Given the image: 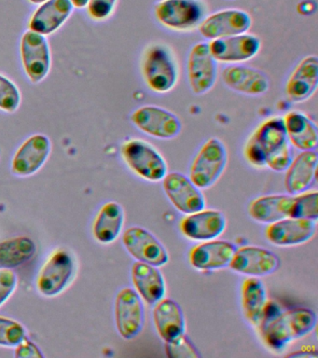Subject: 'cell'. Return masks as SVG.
Listing matches in <instances>:
<instances>
[{
	"label": "cell",
	"mask_w": 318,
	"mask_h": 358,
	"mask_svg": "<svg viewBox=\"0 0 318 358\" xmlns=\"http://www.w3.org/2000/svg\"><path fill=\"white\" fill-rule=\"evenodd\" d=\"M124 224V212L115 201H108L99 209L94 218L92 231L94 239L101 243H110L120 236Z\"/></svg>",
	"instance_id": "obj_28"
},
{
	"label": "cell",
	"mask_w": 318,
	"mask_h": 358,
	"mask_svg": "<svg viewBox=\"0 0 318 358\" xmlns=\"http://www.w3.org/2000/svg\"><path fill=\"white\" fill-rule=\"evenodd\" d=\"M152 317L159 336L164 341L174 340L185 332V318L178 302L161 299L155 303Z\"/></svg>",
	"instance_id": "obj_27"
},
{
	"label": "cell",
	"mask_w": 318,
	"mask_h": 358,
	"mask_svg": "<svg viewBox=\"0 0 318 358\" xmlns=\"http://www.w3.org/2000/svg\"><path fill=\"white\" fill-rule=\"evenodd\" d=\"M236 250V246L228 241H209L189 251V262L197 270H219L228 267Z\"/></svg>",
	"instance_id": "obj_24"
},
{
	"label": "cell",
	"mask_w": 318,
	"mask_h": 358,
	"mask_svg": "<svg viewBox=\"0 0 318 358\" xmlns=\"http://www.w3.org/2000/svg\"><path fill=\"white\" fill-rule=\"evenodd\" d=\"M130 122L139 131L156 139H174L182 131L177 115L155 105L139 106L131 113Z\"/></svg>",
	"instance_id": "obj_9"
},
{
	"label": "cell",
	"mask_w": 318,
	"mask_h": 358,
	"mask_svg": "<svg viewBox=\"0 0 318 358\" xmlns=\"http://www.w3.org/2000/svg\"><path fill=\"white\" fill-rule=\"evenodd\" d=\"M225 215L217 210H201L188 214L180 223L181 234L189 240L209 241L219 237L226 229Z\"/></svg>",
	"instance_id": "obj_20"
},
{
	"label": "cell",
	"mask_w": 318,
	"mask_h": 358,
	"mask_svg": "<svg viewBox=\"0 0 318 358\" xmlns=\"http://www.w3.org/2000/svg\"><path fill=\"white\" fill-rule=\"evenodd\" d=\"M159 24L175 32L198 29L206 17V7L201 0H160L154 6Z\"/></svg>",
	"instance_id": "obj_6"
},
{
	"label": "cell",
	"mask_w": 318,
	"mask_h": 358,
	"mask_svg": "<svg viewBox=\"0 0 318 358\" xmlns=\"http://www.w3.org/2000/svg\"><path fill=\"white\" fill-rule=\"evenodd\" d=\"M280 259L273 252L259 246H242L234 252L230 268L236 273L252 277L270 275L275 273Z\"/></svg>",
	"instance_id": "obj_18"
},
{
	"label": "cell",
	"mask_w": 318,
	"mask_h": 358,
	"mask_svg": "<svg viewBox=\"0 0 318 358\" xmlns=\"http://www.w3.org/2000/svg\"><path fill=\"white\" fill-rule=\"evenodd\" d=\"M131 274L136 292L147 304L154 305L166 296V281L160 270L155 266L136 262Z\"/></svg>",
	"instance_id": "obj_26"
},
{
	"label": "cell",
	"mask_w": 318,
	"mask_h": 358,
	"mask_svg": "<svg viewBox=\"0 0 318 358\" xmlns=\"http://www.w3.org/2000/svg\"><path fill=\"white\" fill-rule=\"evenodd\" d=\"M252 27L250 13L240 8H225L206 16L198 31L206 41L247 33Z\"/></svg>",
	"instance_id": "obj_11"
},
{
	"label": "cell",
	"mask_w": 318,
	"mask_h": 358,
	"mask_svg": "<svg viewBox=\"0 0 318 358\" xmlns=\"http://www.w3.org/2000/svg\"><path fill=\"white\" fill-rule=\"evenodd\" d=\"M122 245L128 253L147 264L161 267L169 262V255L163 243L146 229L131 227L122 234Z\"/></svg>",
	"instance_id": "obj_13"
},
{
	"label": "cell",
	"mask_w": 318,
	"mask_h": 358,
	"mask_svg": "<svg viewBox=\"0 0 318 358\" xmlns=\"http://www.w3.org/2000/svg\"><path fill=\"white\" fill-rule=\"evenodd\" d=\"M222 78L228 89L247 96H262L270 89V80L266 73L243 64L225 66L222 71Z\"/></svg>",
	"instance_id": "obj_16"
},
{
	"label": "cell",
	"mask_w": 318,
	"mask_h": 358,
	"mask_svg": "<svg viewBox=\"0 0 318 358\" xmlns=\"http://www.w3.org/2000/svg\"><path fill=\"white\" fill-rule=\"evenodd\" d=\"M20 58L26 77L30 83H43L51 72L52 57L47 36L27 30L20 41Z\"/></svg>",
	"instance_id": "obj_8"
},
{
	"label": "cell",
	"mask_w": 318,
	"mask_h": 358,
	"mask_svg": "<svg viewBox=\"0 0 318 358\" xmlns=\"http://www.w3.org/2000/svg\"><path fill=\"white\" fill-rule=\"evenodd\" d=\"M76 273L74 256L66 248H57L47 257L36 279V287L41 295L55 296L71 284Z\"/></svg>",
	"instance_id": "obj_7"
},
{
	"label": "cell",
	"mask_w": 318,
	"mask_h": 358,
	"mask_svg": "<svg viewBox=\"0 0 318 358\" xmlns=\"http://www.w3.org/2000/svg\"><path fill=\"white\" fill-rule=\"evenodd\" d=\"M318 86V58L308 55L301 59L290 72L284 84V94L290 102H306L317 92Z\"/></svg>",
	"instance_id": "obj_19"
},
{
	"label": "cell",
	"mask_w": 318,
	"mask_h": 358,
	"mask_svg": "<svg viewBox=\"0 0 318 358\" xmlns=\"http://www.w3.org/2000/svg\"><path fill=\"white\" fill-rule=\"evenodd\" d=\"M317 357V355H312L311 352H293V354H290L287 355V357Z\"/></svg>",
	"instance_id": "obj_41"
},
{
	"label": "cell",
	"mask_w": 318,
	"mask_h": 358,
	"mask_svg": "<svg viewBox=\"0 0 318 358\" xmlns=\"http://www.w3.org/2000/svg\"><path fill=\"white\" fill-rule=\"evenodd\" d=\"M71 0H47L30 17L29 30L45 36L59 30L73 13Z\"/></svg>",
	"instance_id": "obj_22"
},
{
	"label": "cell",
	"mask_w": 318,
	"mask_h": 358,
	"mask_svg": "<svg viewBox=\"0 0 318 358\" xmlns=\"http://www.w3.org/2000/svg\"><path fill=\"white\" fill-rule=\"evenodd\" d=\"M227 164L228 150L224 143L217 137H210L192 159L189 178L200 189H208L219 180Z\"/></svg>",
	"instance_id": "obj_5"
},
{
	"label": "cell",
	"mask_w": 318,
	"mask_h": 358,
	"mask_svg": "<svg viewBox=\"0 0 318 358\" xmlns=\"http://www.w3.org/2000/svg\"><path fill=\"white\" fill-rule=\"evenodd\" d=\"M71 2L73 5L74 8L82 10V8L87 7L89 0H71Z\"/></svg>",
	"instance_id": "obj_40"
},
{
	"label": "cell",
	"mask_w": 318,
	"mask_h": 358,
	"mask_svg": "<svg viewBox=\"0 0 318 358\" xmlns=\"http://www.w3.org/2000/svg\"><path fill=\"white\" fill-rule=\"evenodd\" d=\"M315 231L317 222L315 220L287 217L270 223L265 229V235L273 245L291 246L301 245L312 239Z\"/></svg>",
	"instance_id": "obj_21"
},
{
	"label": "cell",
	"mask_w": 318,
	"mask_h": 358,
	"mask_svg": "<svg viewBox=\"0 0 318 358\" xmlns=\"http://www.w3.org/2000/svg\"><path fill=\"white\" fill-rule=\"evenodd\" d=\"M243 313L248 323L259 327L267 306V294L261 280L250 277L243 282L241 288Z\"/></svg>",
	"instance_id": "obj_30"
},
{
	"label": "cell",
	"mask_w": 318,
	"mask_h": 358,
	"mask_svg": "<svg viewBox=\"0 0 318 358\" xmlns=\"http://www.w3.org/2000/svg\"><path fill=\"white\" fill-rule=\"evenodd\" d=\"M289 217L305 218L317 221L318 217V192L307 190L300 194L293 195Z\"/></svg>",
	"instance_id": "obj_32"
},
{
	"label": "cell",
	"mask_w": 318,
	"mask_h": 358,
	"mask_svg": "<svg viewBox=\"0 0 318 358\" xmlns=\"http://www.w3.org/2000/svg\"><path fill=\"white\" fill-rule=\"evenodd\" d=\"M317 322L314 310L308 308H294L262 324V338L270 349L281 350L291 341L311 333L317 327Z\"/></svg>",
	"instance_id": "obj_3"
},
{
	"label": "cell",
	"mask_w": 318,
	"mask_h": 358,
	"mask_svg": "<svg viewBox=\"0 0 318 358\" xmlns=\"http://www.w3.org/2000/svg\"><path fill=\"white\" fill-rule=\"evenodd\" d=\"M120 151L127 166L144 180L161 181L168 173V166L163 155L143 139L125 140Z\"/></svg>",
	"instance_id": "obj_4"
},
{
	"label": "cell",
	"mask_w": 318,
	"mask_h": 358,
	"mask_svg": "<svg viewBox=\"0 0 318 358\" xmlns=\"http://www.w3.org/2000/svg\"><path fill=\"white\" fill-rule=\"evenodd\" d=\"M37 252L34 241L29 237L10 238L0 242V268H13L31 259Z\"/></svg>",
	"instance_id": "obj_31"
},
{
	"label": "cell",
	"mask_w": 318,
	"mask_h": 358,
	"mask_svg": "<svg viewBox=\"0 0 318 358\" xmlns=\"http://www.w3.org/2000/svg\"><path fill=\"white\" fill-rule=\"evenodd\" d=\"M21 103L22 94L19 87L7 76L0 74V111L15 113Z\"/></svg>",
	"instance_id": "obj_33"
},
{
	"label": "cell",
	"mask_w": 318,
	"mask_h": 358,
	"mask_svg": "<svg viewBox=\"0 0 318 358\" xmlns=\"http://www.w3.org/2000/svg\"><path fill=\"white\" fill-rule=\"evenodd\" d=\"M139 69L145 85L154 94L173 91L180 80L177 55L171 47L163 42H154L145 48Z\"/></svg>",
	"instance_id": "obj_2"
},
{
	"label": "cell",
	"mask_w": 318,
	"mask_h": 358,
	"mask_svg": "<svg viewBox=\"0 0 318 358\" xmlns=\"http://www.w3.org/2000/svg\"><path fill=\"white\" fill-rule=\"evenodd\" d=\"M118 0H89L87 13L96 22H104L113 16Z\"/></svg>",
	"instance_id": "obj_36"
},
{
	"label": "cell",
	"mask_w": 318,
	"mask_h": 358,
	"mask_svg": "<svg viewBox=\"0 0 318 358\" xmlns=\"http://www.w3.org/2000/svg\"><path fill=\"white\" fill-rule=\"evenodd\" d=\"M293 195H267L254 199L248 206V214L254 220L273 223L289 217Z\"/></svg>",
	"instance_id": "obj_29"
},
{
	"label": "cell",
	"mask_w": 318,
	"mask_h": 358,
	"mask_svg": "<svg viewBox=\"0 0 318 358\" xmlns=\"http://www.w3.org/2000/svg\"><path fill=\"white\" fill-rule=\"evenodd\" d=\"M52 152V141L43 134H35L22 143L10 162L15 176L27 178L38 172Z\"/></svg>",
	"instance_id": "obj_14"
},
{
	"label": "cell",
	"mask_w": 318,
	"mask_h": 358,
	"mask_svg": "<svg viewBox=\"0 0 318 358\" xmlns=\"http://www.w3.org/2000/svg\"><path fill=\"white\" fill-rule=\"evenodd\" d=\"M26 337L27 331L23 324L0 316V346L16 347L26 340Z\"/></svg>",
	"instance_id": "obj_34"
},
{
	"label": "cell",
	"mask_w": 318,
	"mask_h": 358,
	"mask_svg": "<svg viewBox=\"0 0 318 358\" xmlns=\"http://www.w3.org/2000/svg\"><path fill=\"white\" fill-rule=\"evenodd\" d=\"M166 352L172 358H197L201 355L187 336L182 334L174 340L166 341Z\"/></svg>",
	"instance_id": "obj_35"
},
{
	"label": "cell",
	"mask_w": 318,
	"mask_h": 358,
	"mask_svg": "<svg viewBox=\"0 0 318 358\" xmlns=\"http://www.w3.org/2000/svg\"><path fill=\"white\" fill-rule=\"evenodd\" d=\"M30 3L35 5H40L41 3L47 1V0H29Z\"/></svg>",
	"instance_id": "obj_42"
},
{
	"label": "cell",
	"mask_w": 318,
	"mask_h": 358,
	"mask_svg": "<svg viewBox=\"0 0 318 358\" xmlns=\"http://www.w3.org/2000/svg\"><path fill=\"white\" fill-rule=\"evenodd\" d=\"M116 329L124 340H132L143 329L145 308L140 296L133 288L119 291L114 307Z\"/></svg>",
	"instance_id": "obj_12"
},
{
	"label": "cell",
	"mask_w": 318,
	"mask_h": 358,
	"mask_svg": "<svg viewBox=\"0 0 318 358\" xmlns=\"http://www.w3.org/2000/svg\"><path fill=\"white\" fill-rule=\"evenodd\" d=\"M209 50L217 63L236 64L255 58L261 49V41L253 34L217 38L208 42Z\"/></svg>",
	"instance_id": "obj_15"
},
{
	"label": "cell",
	"mask_w": 318,
	"mask_h": 358,
	"mask_svg": "<svg viewBox=\"0 0 318 358\" xmlns=\"http://www.w3.org/2000/svg\"><path fill=\"white\" fill-rule=\"evenodd\" d=\"M163 187L173 206L183 214L205 209V199L202 192L183 173H167L163 179Z\"/></svg>",
	"instance_id": "obj_17"
},
{
	"label": "cell",
	"mask_w": 318,
	"mask_h": 358,
	"mask_svg": "<svg viewBox=\"0 0 318 358\" xmlns=\"http://www.w3.org/2000/svg\"><path fill=\"white\" fill-rule=\"evenodd\" d=\"M283 120L290 145L301 151L317 150V126L308 115L303 111L291 110L284 115Z\"/></svg>",
	"instance_id": "obj_25"
},
{
	"label": "cell",
	"mask_w": 318,
	"mask_h": 358,
	"mask_svg": "<svg viewBox=\"0 0 318 358\" xmlns=\"http://www.w3.org/2000/svg\"><path fill=\"white\" fill-rule=\"evenodd\" d=\"M244 156L253 167L284 172L293 157L283 117L273 116L262 120L245 141Z\"/></svg>",
	"instance_id": "obj_1"
},
{
	"label": "cell",
	"mask_w": 318,
	"mask_h": 358,
	"mask_svg": "<svg viewBox=\"0 0 318 358\" xmlns=\"http://www.w3.org/2000/svg\"><path fill=\"white\" fill-rule=\"evenodd\" d=\"M217 64L208 42H197L191 48L187 58V78L192 94L205 95L214 88L219 78Z\"/></svg>",
	"instance_id": "obj_10"
},
{
	"label": "cell",
	"mask_w": 318,
	"mask_h": 358,
	"mask_svg": "<svg viewBox=\"0 0 318 358\" xmlns=\"http://www.w3.org/2000/svg\"><path fill=\"white\" fill-rule=\"evenodd\" d=\"M317 10V3L314 0H303L298 5V13L301 15H311Z\"/></svg>",
	"instance_id": "obj_39"
},
{
	"label": "cell",
	"mask_w": 318,
	"mask_h": 358,
	"mask_svg": "<svg viewBox=\"0 0 318 358\" xmlns=\"http://www.w3.org/2000/svg\"><path fill=\"white\" fill-rule=\"evenodd\" d=\"M17 287V275L12 268H0V306L10 298Z\"/></svg>",
	"instance_id": "obj_37"
},
{
	"label": "cell",
	"mask_w": 318,
	"mask_h": 358,
	"mask_svg": "<svg viewBox=\"0 0 318 358\" xmlns=\"http://www.w3.org/2000/svg\"><path fill=\"white\" fill-rule=\"evenodd\" d=\"M15 357L18 358H41L44 355L40 348L32 341L24 340L15 348Z\"/></svg>",
	"instance_id": "obj_38"
},
{
	"label": "cell",
	"mask_w": 318,
	"mask_h": 358,
	"mask_svg": "<svg viewBox=\"0 0 318 358\" xmlns=\"http://www.w3.org/2000/svg\"><path fill=\"white\" fill-rule=\"evenodd\" d=\"M318 155L315 150L301 151L292 159L284 176V189L290 195L307 192L317 179Z\"/></svg>",
	"instance_id": "obj_23"
}]
</instances>
